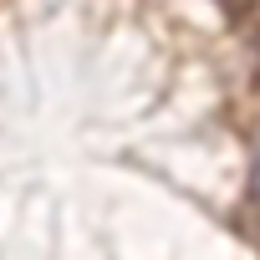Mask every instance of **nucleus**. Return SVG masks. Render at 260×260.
Returning a JSON list of instances; mask_svg holds the SVG:
<instances>
[{
  "label": "nucleus",
  "mask_w": 260,
  "mask_h": 260,
  "mask_svg": "<svg viewBox=\"0 0 260 260\" xmlns=\"http://www.w3.org/2000/svg\"><path fill=\"white\" fill-rule=\"evenodd\" d=\"M250 209H260V148H255V164H250V189H245Z\"/></svg>",
  "instance_id": "nucleus-1"
},
{
  "label": "nucleus",
  "mask_w": 260,
  "mask_h": 260,
  "mask_svg": "<svg viewBox=\"0 0 260 260\" xmlns=\"http://www.w3.org/2000/svg\"><path fill=\"white\" fill-rule=\"evenodd\" d=\"M224 6H235V0H224Z\"/></svg>",
  "instance_id": "nucleus-2"
}]
</instances>
